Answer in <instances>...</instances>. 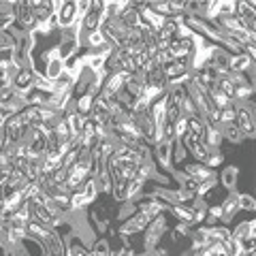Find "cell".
Returning <instances> with one entry per match:
<instances>
[{
    "mask_svg": "<svg viewBox=\"0 0 256 256\" xmlns=\"http://www.w3.org/2000/svg\"><path fill=\"white\" fill-rule=\"evenodd\" d=\"M88 203V196L84 194V190H75L73 194H70V205H73V210H82V207H86Z\"/></svg>",
    "mask_w": 256,
    "mask_h": 256,
    "instance_id": "22",
    "label": "cell"
},
{
    "mask_svg": "<svg viewBox=\"0 0 256 256\" xmlns=\"http://www.w3.org/2000/svg\"><path fill=\"white\" fill-rule=\"evenodd\" d=\"M171 143L173 141H162L156 146V156H158V162L162 169H169L171 166Z\"/></svg>",
    "mask_w": 256,
    "mask_h": 256,
    "instance_id": "11",
    "label": "cell"
},
{
    "mask_svg": "<svg viewBox=\"0 0 256 256\" xmlns=\"http://www.w3.org/2000/svg\"><path fill=\"white\" fill-rule=\"evenodd\" d=\"M254 226H256V220H254Z\"/></svg>",
    "mask_w": 256,
    "mask_h": 256,
    "instance_id": "39",
    "label": "cell"
},
{
    "mask_svg": "<svg viewBox=\"0 0 256 256\" xmlns=\"http://www.w3.org/2000/svg\"><path fill=\"white\" fill-rule=\"evenodd\" d=\"M224 216H233L235 214V210H237V207H239V196L237 194H230L228 198H226V201H224Z\"/></svg>",
    "mask_w": 256,
    "mask_h": 256,
    "instance_id": "24",
    "label": "cell"
},
{
    "mask_svg": "<svg viewBox=\"0 0 256 256\" xmlns=\"http://www.w3.org/2000/svg\"><path fill=\"white\" fill-rule=\"evenodd\" d=\"M111 105H109V98H105L102 94L96 96V102H94V109L90 114V120L96 124V126H105V128H111Z\"/></svg>",
    "mask_w": 256,
    "mask_h": 256,
    "instance_id": "2",
    "label": "cell"
},
{
    "mask_svg": "<svg viewBox=\"0 0 256 256\" xmlns=\"http://www.w3.org/2000/svg\"><path fill=\"white\" fill-rule=\"evenodd\" d=\"M188 132H190V130H188V118L184 116L182 120H178V122H175V134H178L180 139H184Z\"/></svg>",
    "mask_w": 256,
    "mask_h": 256,
    "instance_id": "26",
    "label": "cell"
},
{
    "mask_svg": "<svg viewBox=\"0 0 256 256\" xmlns=\"http://www.w3.org/2000/svg\"><path fill=\"white\" fill-rule=\"evenodd\" d=\"M207 212H210L212 218H222V216H224V207L222 205H212Z\"/></svg>",
    "mask_w": 256,
    "mask_h": 256,
    "instance_id": "35",
    "label": "cell"
},
{
    "mask_svg": "<svg viewBox=\"0 0 256 256\" xmlns=\"http://www.w3.org/2000/svg\"><path fill=\"white\" fill-rule=\"evenodd\" d=\"M34 90L45 92V94H54V82H50L45 75H34Z\"/></svg>",
    "mask_w": 256,
    "mask_h": 256,
    "instance_id": "20",
    "label": "cell"
},
{
    "mask_svg": "<svg viewBox=\"0 0 256 256\" xmlns=\"http://www.w3.org/2000/svg\"><path fill=\"white\" fill-rule=\"evenodd\" d=\"M94 102H96V96L92 92H88V94H84V96H79L77 98V109L75 111H79L82 116L88 118L92 114V109H94Z\"/></svg>",
    "mask_w": 256,
    "mask_h": 256,
    "instance_id": "13",
    "label": "cell"
},
{
    "mask_svg": "<svg viewBox=\"0 0 256 256\" xmlns=\"http://www.w3.org/2000/svg\"><path fill=\"white\" fill-rule=\"evenodd\" d=\"M66 73V66H64V60L62 58H54L45 64V77L50 79V82H58V79Z\"/></svg>",
    "mask_w": 256,
    "mask_h": 256,
    "instance_id": "7",
    "label": "cell"
},
{
    "mask_svg": "<svg viewBox=\"0 0 256 256\" xmlns=\"http://www.w3.org/2000/svg\"><path fill=\"white\" fill-rule=\"evenodd\" d=\"M0 50L2 52H6V50L18 52V38H15L11 32H0Z\"/></svg>",
    "mask_w": 256,
    "mask_h": 256,
    "instance_id": "19",
    "label": "cell"
},
{
    "mask_svg": "<svg viewBox=\"0 0 256 256\" xmlns=\"http://www.w3.org/2000/svg\"><path fill=\"white\" fill-rule=\"evenodd\" d=\"M220 162H222V154H214V152H212L210 160H207V166H210V169H212V166H218Z\"/></svg>",
    "mask_w": 256,
    "mask_h": 256,
    "instance_id": "36",
    "label": "cell"
},
{
    "mask_svg": "<svg viewBox=\"0 0 256 256\" xmlns=\"http://www.w3.org/2000/svg\"><path fill=\"white\" fill-rule=\"evenodd\" d=\"M226 137H228V141H233V143H242V139L246 137V134L239 130L235 124H230V126L226 128Z\"/></svg>",
    "mask_w": 256,
    "mask_h": 256,
    "instance_id": "25",
    "label": "cell"
},
{
    "mask_svg": "<svg viewBox=\"0 0 256 256\" xmlns=\"http://www.w3.org/2000/svg\"><path fill=\"white\" fill-rule=\"evenodd\" d=\"M246 54L250 56V60H252V64H256V45L254 43H250V45H246Z\"/></svg>",
    "mask_w": 256,
    "mask_h": 256,
    "instance_id": "37",
    "label": "cell"
},
{
    "mask_svg": "<svg viewBox=\"0 0 256 256\" xmlns=\"http://www.w3.org/2000/svg\"><path fill=\"white\" fill-rule=\"evenodd\" d=\"M152 224V218L148 214H143V212H139V214H134V216H130L122 226H120V233L122 235H130V233H137V230H146L148 226Z\"/></svg>",
    "mask_w": 256,
    "mask_h": 256,
    "instance_id": "3",
    "label": "cell"
},
{
    "mask_svg": "<svg viewBox=\"0 0 256 256\" xmlns=\"http://www.w3.org/2000/svg\"><path fill=\"white\" fill-rule=\"evenodd\" d=\"M242 246H244L246 256H250L256 250V233H252V235H248L246 239H242Z\"/></svg>",
    "mask_w": 256,
    "mask_h": 256,
    "instance_id": "27",
    "label": "cell"
},
{
    "mask_svg": "<svg viewBox=\"0 0 256 256\" xmlns=\"http://www.w3.org/2000/svg\"><path fill=\"white\" fill-rule=\"evenodd\" d=\"M92 256H114L111 254V248H109V242L107 239H98L92 248Z\"/></svg>",
    "mask_w": 256,
    "mask_h": 256,
    "instance_id": "21",
    "label": "cell"
},
{
    "mask_svg": "<svg viewBox=\"0 0 256 256\" xmlns=\"http://www.w3.org/2000/svg\"><path fill=\"white\" fill-rule=\"evenodd\" d=\"M235 126L242 130L246 137H252V134H256V122H254V118L252 114L248 109H237V120H235Z\"/></svg>",
    "mask_w": 256,
    "mask_h": 256,
    "instance_id": "5",
    "label": "cell"
},
{
    "mask_svg": "<svg viewBox=\"0 0 256 256\" xmlns=\"http://www.w3.org/2000/svg\"><path fill=\"white\" fill-rule=\"evenodd\" d=\"M79 20L82 18H79V11H77V2H64L62 11L58 13V26L64 30H70Z\"/></svg>",
    "mask_w": 256,
    "mask_h": 256,
    "instance_id": "4",
    "label": "cell"
},
{
    "mask_svg": "<svg viewBox=\"0 0 256 256\" xmlns=\"http://www.w3.org/2000/svg\"><path fill=\"white\" fill-rule=\"evenodd\" d=\"M218 88L228 96L230 100L237 98V86H235V82H233V77H230V75H222V77H218Z\"/></svg>",
    "mask_w": 256,
    "mask_h": 256,
    "instance_id": "15",
    "label": "cell"
},
{
    "mask_svg": "<svg viewBox=\"0 0 256 256\" xmlns=\"http://www.w3.org/2000/svg\"><path fill=\"white\" fill-rule=\"evenodd\" d=\"M237 109H239V107H235V102H233V105H228L226 109H222V111H220V116H222V124H230V122H235V120H237Z\"/></svg>",
    "mask_w": 256,
    "mask_h": 256,
    "instance_id": "23",
    "label": "cell"
},
{
    "mask_svg": "<svg viewBox=\"0 0 256 256\" xmlns=\"http://www.w3.org/2000/svg\"><path fill=\"white\" fill-rule=\"evenodd\" d=\"M250 256H256V250H254V252H252V254H250Z\"/></svg>",
    "mask_w": 256,
    "mask_h": 256,
    "instance_id": "38",
    "label": "cell"
},
{
    "mask_svg": "<svg viewBox=\"0 0 256 256\" xmlns=\"http://www.w3.org/2000/svg\"><path fill=\"white\" fill-rule=\"evenodd\" d=\"M184 173H186V178H192V180H196V182L214 180V171H212L207 164H203V162L186 164V166H184Z\"/></svg>",
    "mask_w": 256,
    "mask_h": 256,
    "instance_id": "6",
    "label": "cell"
},
{
    "mask_svg": "<svg viewBox=\"0 0 256 256\" xmlns=\"http://www.w3.org/2000/svg\"><path fill=\"white\" fill-rule=\"evenodd\" d=\"M171 212L178 216L180 222H186V224H194L196 222V210H194V207H188V205H182V203H173Z\"/></svg>",
    "mask_w": 256,
    "mask_h": 256,
    "instance_id": "8",
    "label": "cell"
},
{
    "mask_svg": "<svg viewBox=\"0 0 256 256\" xmlns=\"http://www.w3.org/2000/svg\"><path fill=\"white\" fill-rule=\"evenodd\" d=\"M152 175V169H150V164L148 162H143V164H139V171H137V180H141V182H146L148 178Z\"/></svg>",
    "mask_w": 256,
    "mask_h": 256,
    "instance_id": "33",
    "label": "cell"
},
{
    "mask_svg": "<svg viewBox=\"0 0 256 256\" xmlns=\"http://www.w3.org/2000/svg\"><path fill=\"white\" fill-rule=\"evenodd\" d=\"M188 130H190L192 134H196V137L205 139V132H207L205 120H203L201 116H190V118H188Z\"/></svg>",
    "mask_w": 256,
    "mask_h": 256,
    "instance_id": "14",
    "label": "cell"
},
{
    "mask_svg": "<svg viewBox=\"0 0 256 256\" xmlns=\"http://www.w3.org/2000/svg\"><path fill=\"white\" fill-rule=\"evenodd\" d=\"M214 186H216V180H207V182H201V186H198V192H196V194H198V196H205V194H210Z\"/></svg>",
    "mask_w": 256,
    "mask_h": 256,
    "instance_id": "30",
    "label": "cell"
},
{
    "mask_svg": "<svg viewBox=\"0 0 256 256\" xmlns=\"http://www.w3.org/2000/svg\"><path fill=\"white\" fill-rule=\"evenodd\" d=\"M235 175H237V169H235V166L226 169V175L222 178V184H226V186H233V184H235Z\"/></svg>",
    "mask_w": 256,
    "mask_h": 256,
    "instance_id": "34",
    "label": "cell"
},
{
    "mask_svg": "<svg viewBox=\"0 0 256 256\" xmlns=\"http://www.w3.org/2000/svg\"><path fill=\"white\" fill-rule=\"evenodd\" d=\"M205 143H207L210 148H218L220 143H222V132H220V128H216V126H207Z\"/></svg>",
    "mask_w": 256,
    "mask_h": 256,
    "instance_id": "17",
    "label": "cell"
},
{
    "mask_svg": "<svg viewBox=\"0 0 256 256\" xmlns=\"http://www.w3.org/2000/svg\"><path fill=\"white\" fill-rule=\"evenodd\" d=\"M96 186H98V192H114L116 182H114V178H111V173L105 171V173L96 175Z\"/></svg>",
    "mask_w": 256,
    "mask_h": 256,
    "instance_id": "16",
    "label": "cell"
},
{
    "mask_svg": "<svg viewBox=\"0 0 256 256\" xmlns=\"http://www.w3.org/2000/svg\"><path fill=\"white\" fill-rule=\"evenodd\" d=\"M252 96V86H237V98L248 100Z\"/></svg>",
    "mask_w": 256,
    "mask_h": 256,
    "instance_id": "31",
    "label": "cell"
},
{
    "mask_svg": "<svg viewBox=\"0 0 256 256\" xmlns=\"http://www.w3.org/2000/svg\"><path fill=\"white\" fill-rule=\"evenodd\" d=\"M198 186H201V182H196V180H192V178H186L184 180V190H188V192H198Z\"/></svg>",
    "mask_w": 256,
    "mask_h": 256,
    "instance_id": "32",
    "label": "cell"
},
{
    "mask_svg": "<svg viewBox=\"0 0 256 256\" xmlns=\"http://www.w3.org/2000/svg\"><path fill=\"white\" fill-rule=\"evenodd\" d=\"M162 230H164V216L160 214L154 218V222L148 226V246H154L158 242V237L162 235Z\"/></svg>",
    "mask_w": 256,
    "mask_h": 256,
    "instance_id": "9",
    "label": "cell"
},
{
    "mask_svg": "<svg viewBox=\"0 0 256 256\" xmlns=\"http://www.w3.org/2000/svg\"><path fill=\"white\" fill-rule=\"evenodd\" d=\"M66 120H68L70 130H73L75 137H82V132H84V128H86V124H88V120H90V118L82 116L79 111H73V114H68V116H66Z\"/></svg>",
    "mask_w": 256,
    "mask_h": 256,
    "instance_id": "10",
    "label": "cell"
},
{
    "mask_svg": "<svg viewBox=\"0 0 256 256\" xmlns=\"http://www.w3.org/2000/svg\"><path fill=\"white\" fill-rule=\"evenodd\" d=\"M141 186H143V182H141V180H137V178L130 180V182L126 184V196H128V198H132V196L141 190Z\"/></svg>",
    "mask_w": 256,
    "mask_h": 256,
    "instance_id": "28",
    "label": "cell"
},
{
    "mask_svg": "<svg viewBox=\"0 0 256 256\" xmlns=\"http://www.w3.org/2000/svg\"><path fill=\"white\" fill-rule=\"evenodd\" d=\"M182 146L186 148L190 154L198 160V162L207 164V160H210V156H212V148L205 143V139H201V137H196V134L188 132L186 137L182 139Z\"/></svg>",
    "mask_w": 256,
    "mask_h": 256,
    "instance_id": "1",
    "label": "cell"
},
{
    "mask_svg": "<svg viewBox=\"0 0 256 256\" xmlns=\"http://www.w3.org/2000/svg\"><path fill=\"white\" fill-rule=\"evenodd\" d=\"M256 233V226H254V222H242L239 226L233 230V239H237V242H242V239H246L248 235H252Z\"/></svg>",
    "mask_w": 256,
    "mask_h": 256,
    "instance_id": "18",
    "label": "cell"
},
{
    "mask_svg": "<svg viewBox=\"0 0 256 256\" xmlns=\"http://www.w3.org/2000/svg\"><path fill=\"white\" fill-rule=\"evenodd\" d=\"M250 66H252V60L248 54L230 56V73H246Z\"/></svg>",
    "mask_w": 256,
    "mask_h": 256,
    "instance_id": "12",
    "label": "cell"
},
{
    "mask_svg": "<svg viewBox=\"0 0 256 256\" xmlns=\"http://www.w3.org/2000/svg\"><path fill=\"white\" fill-rule=\"evenodd\" d=\"M239 207H244V210H248V212H256V201L252 196L242 194L239 196Z\"/></svg>",
    "mask_w": 256,
    "mask_h": 256,
    "instance_id": "29",
    "label": "cell"
}]
</instances>
